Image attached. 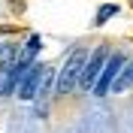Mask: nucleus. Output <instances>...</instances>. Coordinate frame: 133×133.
Segmentation results:
<instances>
[{
    "instance_id": "7",
    "label": "nucleus",
    "mask_w": 133,
    "mask_h": 133,
    "mask_svg": "<svg viewBox=\"0 0 133 133\" xmlns=\"http://www.w3.org/2000/svg\"><path fill=\"white\" fill-rule=\"evenodd\" d=\"M42 49V42H39V36H30V39H27V49L21 51V55H24V58H33V55H36V51Z\"/></svg>"
},
{
    "instance_id": "6",
    "label": "nucleus",
    "mask_w": 133,
    "mask_h": 133,
    "mask_svg": "<svg viewBox=\"0 0 133 133\" xmlns=\"http://www.w3.org/2000/svg\"><path fill=\"white\" fill-rule=\"evenodd\" d=\"M115 12H118V6H115V3H106V6H103V9L97 12V18H94V24H106L109 18L115 15Z\"/></svg>"
},
{
    "instance_id": "2",
    "label": "nucleus",
    "mask_w": 133,
    "mask_h": 133,
    "mask_svg": "<svg viewBox=\"0 0 133 133\" xmlns=\"http://www.w3.org/2000/svg\"><path fill=\"white\" fill-rule=\"evenodd\" d=\"M124 64H127L124 55H112V58L103 64V70H100V76H97V82H94V94H97V97H103V94L112 91V82H115L118 73L124 70Z\"/></svg>"
},
{
    "instance_id": "1",
    "label": "nucleus",
    "mask_w": 133,
    "mask_h": 133,
    "mask_svg": "<svg viewBox=\"0 0 133 133\" xmlns=\"http://www.w3.org/2000/svg\"><path fill=\"white\" fill-rule=\"evenodd\" d=\"M85 61H88V55H85V49H76L70 58H66L64 70H61L58 76V94H70L79 85V79H82V70H85Z\"/></svg>"
},
{
    "instance_id": "5",
    "label": "nucleus",
    "mask_w": 133,
    "mask_h": 133,
    "mask_svg": "<svg viewBox=\"0 0 133 133\" xmlns=\"http://www.w3.org/2000/svg\"><path fill=\"white\" fill-rule=\"evenodd\" d=\"M130 85H133V61L124 64V70H121L118 79L112 82V91H115V94H124V91H130Z\"/></svg>"
},
{
    "instance_id": "8",
    "label": "nucleus",
    "mask_w": 133,
    "mask_h": 133,
    "mask_svg": "<svg viewBox=\"0 0 133 133\" xmlns=\"http://www.w3.org/2000/svg\"><path fill=\"white\" fill-rule=\"evenodd\" d=\"M0 51H3V45H0Z\"/></svg>"
},
{
    "instance_id": "3",
    "label": "nucleus",
    "mask_w": 133,
    "mask_h": 133,
    "mask_svg": "<svg viewBox=\"0 0 133 133\" xmlns=\"http://www.w3.org/2000/svg\"><path fill=\"white\" fill-rule=\"evenodd\" d=\"M42 76H45V66H42V64H30V66H27V73L21 76V82H18V97H21V100L39 97Z\"/></svg>"
},
{
    "instance_id": "4",
    "label": "nucleus",
    "mask_w": 133,
    "mask_h": 133,
    "mask_svg": "<svg viewBox=\"0 0 133 133\" xmlns=\"http://www.w3.org/2000/svg\"><path fill=\"white\" fill-rule=\"evenodd\" d=\"M103 64H106V49H97L91 58L85 61V70H82L79 85H82V88H94V82H97V76H100V70H103Z\"/></svg>"
}]
</instances>
